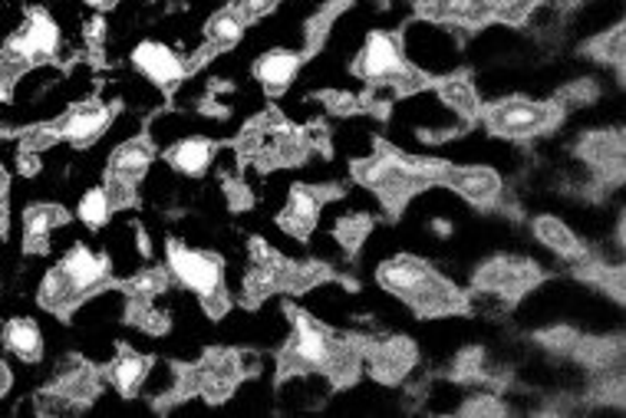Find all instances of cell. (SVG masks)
<instances>
[{
	"mask_svg": "<svg viewBox=\"0 0 626 418\" xmlns=\"http://www.w3.org/2000/svg\"><path fill=\"white\" fill-rule=\"evenodd\" d=\"M376 280L386 293L406 300L422 316H445V313L465 310V296L422 258H412V254L389 258L379 264Z\"/></svg>",
	"mask_w": 626,
	"mask_h": 418,
	"instance_id": "cell-1",
	"label": "cell"
},
{
	"mask_svg": "<svg viewBox=\"0 0 626 418\" xmlns=\"http://www.w3.org/2000/svg\"><path fill=\"white\" fill-rule=\"evenodd\" d=\"M439 161H415L399 151H379L370 161L357 165V178L373 188L386 208H402L412 195L435 185Z\"/></svg>",
	"mask_w": 626,
	"mask_h": 418,
	"instance_id": "cell-2",
	"label": "cell"
},
{
	"mask_svg": "<svg viewBox=\"0 0 626 418\" xmlns=\"http://www.w3.org/2000/svg\"><path fill=\"white\" fill-rule=\"evenodd\" d=\"M165 264H168V278H175L182 286H188L195 296H202V303L208 306L212 316H222L228 310V296H225V268L218 254L188 248L182 241H168L165 244Z\"/></svg>",
	"mask_w": 626,
	"mask_h": 418,
	"instance_id": "cell-3",
	"label": "cell"
},
{
	"mask_svg": "<svg viewBox=\"0 0 626 418\" xmlns=\"http://www.w3.org/2000/svg\"><path fill=\"white\" fill-rule=\"evenodd\" d=\"M357 76H363L373 86H399V90H415L422 86V76L409 66L402 43L386 33V30H373L357 56Z\"/></svg>",
	"mask_w": 626,
	"mask_h": 418,
	"instance_id": "cell-4",
	"label": "cell"
},
{
	"mask_svg": "<svg viewBox=\"0 0 626 418\" xmlns=\"http://www.w3.org/2000/svg\"><path fill=\"white\" fill-rule=\"evenodd\" d=\"M485 126L501 139H534L561 123L557 103H537V100H501L482 109Z\"/></svg>",
	"mask_w": 626,
	"mask_h": 418,
	"instance_id": "cell-5",
	"label": "cell"
},
{
	"mask_svg": "<svg viewBox=\"0 0 626 418\" xmlns=\"http://www.w3.org/2000/svg\"><path fill=\"white\" fill-rule=\"evenodd\" d=\"M337 339L330 330H324L317 320H310L307 313L294 310V333L280 353V373H327L330 359H333V349H337Z\"/></svg>",
	"mask_w": 626,
	"mask_h": 418,
	"instance_id": "cell-6",
	"label": "cell"
},
{
	"mask_svg": "<svg viewBox=\"0 0 626 418\" xmlns=\"http://www.w3.org/2000/svg\"><path fill=\"white\" fill-rule=\"evenodd\" d=\"M152 155L155 151L145 139H129L113 151L110 171H106V191H110L116 208H125L135 198V185L145 178V171L152 165Z\"/></svg>",
	"mask_w": 626,
	"mask_h": 418,
	"instance_id": "cell-7",
	"label": "cell"
},
{
	"mask_svg": "<svg viewBox=\"0 0 626 418\" xmlns=\"http://www.w3.org/2000/svg\"><path fill=\"white\" fill-rule=\"evenodd\" d=\"M541 280L537 264L524 261V258H492L475 271V286L482 293H492L501 300H517L521 293H527L534 283Z\"/></svg>",
	"mask_w": 626,
	"mask_h": 418,
	"instance_id": "cell-8",
	"label": "cell"
},
{
	"mask_svg": "<svg viewBox=\"0 0 626 418\" xmlns=\"http://www.w3.org/2000/svg\"><path fill=\"white\" fill-rule=\"evenodd\" d=\"M60 46V27L47 10H30L23 27L3 43V50H10L17 60H23L27 66L50 60Z\"/></svg>",
	"mask_w": 626,
	"mask_h": 418,
	"instance_id": "cell-9",
	"label": "cell"
},
{
	"mask_svg": "<svg viewBox=\"0 0 626 418\" xmlns=\"http://www.w3.org/2000/svg\"><path fill=\"white\" fill-rule=\"evenodd\" d=\"M435 185L452 188L455 195H462L472 205H495L501 198V178L499 171L485 168V165H442L439 161V175Z\"/></svg>",
	"mask_w": 626,
	"mask_h": 418,
	"instance_id": "cell-10",
	"label": "cell"
},
{
	"mask_svg": "<svg viewBox=\"0 0 626 418\" xmlns=\"http://www.w3.org/2000/svg\"><path fill=\"white\" fill-rule=\"evenodd\" d=\"M242 379V359L235 353H208L195 369H188L192 393H202L205 399H228Z\"/></svg>",
	"mask_w": 626,
	"mask_h": 418,
	"instance_id": "cell-11",
	"label": "cell"
},
{
	"mask_svg": "<svg viewBox=\"0 0 626 418\" xmlns=\"http://www.w3.org/2000/svg\"><path fill=\"white\" fill-rule=\"evenodd\" d=\"M132 66L148 80L155 83L158 90H175L182 80H185V63L178 60V53L158 40H142L135 50H132Z\"/></svg>",
	"mask_w": 626,
	"mask_h": 418,
	"instance_id": "cell-12",
	"label": "cell"
},
{
	"mask_svg": "<svg viewBox=\"0 0 626 418\" xmlns=\"http://www.w3.org/2000/svg\"><path fill=\"white\" fill-rule=\"evenodd\" d=\"M66 280L76 286V293L86 300L90 293H96V290H103L106 286V280H110V261L103 258V254H96L93 248H86V244H73L66 254H63V261L57 264Z\"/></svg>",
	"mask_w": 626,
	"mask_h": 418,
	"instance_id": "cell-13",
	"label": "cell"
},
{
	"mask_svg": "<svg viewBox=\"0 0 626 418\" xmlns=\"http://www.w3.org/2000/svg\"><path fill=\"white\" fill-rule=\"evenodd\" d=\"M110 123H113V109L106 103H80L57 123V136L73 145H93L110 129Z\"/></svg>",
	"mask_w": 626,
	"mask_h": 418,
	"instance_id": "cell-14",
	"label": "cell"
},
{
	"mask_svg": "<svg viewBox=\"0 0 626 418\" xmlns=\"http://www.w3.org/2000/svg\"><path fill=\"white\" fill-rule=\"evenodd\" d=\"M327 195L310 188V185H294L290 195H287V205L277 218V224L294 234V238H307L314 228H317V218H320V208H324Z\"/></svg>",
	"mask_w": 626,
	"mask_h": 418,
	"instance_id": "cell-15",
	"label": "cell"
},
{
	"mask_svg": "<svg viewBox=\"0 0 626 418\" xmlns=\"http://www.w3.org/2000/svg\"><path fill=\"white\" fill-rule=\"evenodd\" d=\"M363 359L370 363L376 379L396 383V379H402V376L412 369V363H415V346H412L409 339H402V336H392V339L373 343V346L363 353Z\"/></svg>",
	"mask_w": 626,
	"mask_h": 418,
	"instance_id": "cell-16",
	"label": "cell"
},
{
	"mask_svg": "<svg viewBox=\"0 0 626 418\" xmlns=\"http://www.w3.org/2000/svg\"><path fill=\"white\" fill-rule=\"evenodd\" d=\"M300 63H304L300 53L284 50V46H274V50H267V53H260V56L254 60V80H257L270 96H277V93H284V90L297 80Z\"/></svg>",
	"mask_w": 626,
	"mask_h": 418,
	"instance_id": "cell-17",
	"label": "cell"
},
{
	"mask_svg": "<svg viewBox=\"0 0 626 418\" xmlns=\"http://www.w3.org/2000/svg\"><path fill=\"white\" fill-rule=\"evenodd\" d=\"M419 13L432 23L452 27H485L492 23V0H425Z\"/></svg>",
	"mask_w": 626,
	"mask_h": 418,
	"instance_id": "cell-18",
	"label": "cell"
},
{
	"mask_svg": "<svg viewBox=\"0 0 626 418\" xmlns=\"http://www.w3.org/2000/svg\"><path fill=\"white\" fill-rule=\"evenodd\" d=\"M66 224V211L57 205H30L23 211V248L33 254H43L50 244V234Z\"/></svg>",
	"mask_w": 626,
	"mask_h": 418,
	"instance_id": "cell-19",
	"label": "cell"
},
{
	"mask_svg": "<svg viewBox=\"0 0 626 418\" xmlns=\"http://www.w3.org/2000/svg\"><path fill=\"white\" fill-rule=\"evenodd\" d=\"M534 238L547 248V251H554L557 258H564V261H587V248H584V241L561 221V218H551V215H544V218H537L534 221Z\"/></svg>",
	"mask_w": 626,
	"mask_h": 418,
	"instance_id": "cell-20",
	"label": "cell"
},
{
	"mask_svg": "<svg viewBox=\"0 0 626 418\" xmlns=\"http://www.w3.org/2000/svg\"><path fill=\"white\" fill-rule=\"evenodd\" d=\"M0 339L7 346V353L23 363H40V356H43V333H40L37 320H30V316L7 320L0 330Z\"/></svg>",
	"mask_w": 626,
	"mask_h": 418,
	"instance_id": "cell-21",
	"label": "cell"
},
{
	"mask_svg": "<svg viewBox=\"0 0 626 418\" xmlns=\"http://www.w3.org/2000/svg\"><path fill=\"white\" fill-rule=\"evenodd\" d=\"M148 373H152V363H148L142 353H135V349L123 346V349L116 353V359L110 363L106 379L113 383V389H116V393H123V396H135V393L145 386Z\"/></svg>",
	"mask_w": 626,
	"mask_h": 418,
	"instance_id": "cell-22",
	"label": "cell"
},
{
	"mask_svg": "<svg viewBox=\"0 0 626 418\" xmlns=\"http://www.w3.org/2000/svg\"><path fill=\"white\" fill-rule=\"evenodd\" d=\"M165 158H168V165H172L175 171H182V175H188V178H198V175L208 171V165H212V158H215V145L208 139H202V136L178 139L165 151Z\"/></svg>",
	"mask_w": 626,
	"mask_h": 418,
	"instance_id": "cell-23",
	"label": "cell"
},
{
	"mask_svg": "<svg viewBox=\"0 0 626 418\" xmlns=\"http://www.w3.org/2000/svg\"><path fill=\"white\" fill-rule=\"evenodd\" d=\"M245 27H248V20H245V13H242V7H238V3L222 7V10H218V13H212V20L205 23V40H208V50L215 53V50H228V46H235V43L245 36Z\"/></svg>",
	"mask_w": 626,
	"mask_h": 418,
	"instance_id": "cell-24",
	"label": "cell"
},
{
	"mask_svg": "<svg viewBox=\"0 0 626 418\" xmlns=\"http://www.w3.org/2000/svg\"><path fill=\"white\" fill-rule=\"evenodd\" d=\"M581 155L601 168V171H617L620 175V165H624V139L620 133H591L587 139L581 142Z\"/></svg>",
	"mask_w": 626,
	"mask_h": 418,
	"instance_id": "cell-25",
	"label": "cell"
},
{
	"mask_svg": "<svg viewBox=\"0 0 626 418\" xmlns=\"http://www.w3.org/2000/svg\"><path fill=\"white\" fill-rule=\"evenodd\" d=\"M439 100H442L452 113H459L462 119H479V116H482V100H479L475 86H472L465 76H445V80L439 83Z\"/></svg>",
	"mask_w": 626,
	"mask_h": 418,
	"instance_id": "cell-26",
	"label": "cell"
},
{
	"mask_svg": "<svg viewBox=\"0 0 626 418\" xmlns=\"http://www.w3.org/2000/svg\"><path fill=\"white\" fill-rule=\"evenodd\" d=\"M37 296H40V306H47V310H53V313H70L73 306L83 303V296L76 293V286L66 280V274H63L60 268H53V271L43 274Z\"/></svg>",
	"mask_w": 626,
	"mask_h": 418,
	"instance_id": "cell-27",
	"label": "cell"
},
{
	"mask_svg": "<svg viewBox=\"0 0 626 418\" xmlns=\"http://www.w3.org/2000/svg\"><path fill=\"white\" fill-rule=\"evenodd\" d=\"M63 406H80V403H86V399H93L96 396V376L86 369V366H73V369H66L60 379H57V386L50 389Z\"/></svg>",
	"mask_w": 626,
	"mask_h": 418,
	"instance_id": "cell-28",
	"label": "cell"
},
{
	"mask_svg": "<svg viewBox=\"0 0 626 418\" xmlns=\"http://www.w3.org/2000/svg\"><path fill=\"white\" fill-rule=\"evenodd\" d=\"M113 211H116V205H113V198H110L106 185H103V188H90V191L80 198V208H76L80 221H83L86 228H93V231L106 228V224H110V218H113Z\"/></svg>",
	"mask_w": 626,
	"mask_h": 418,
	"instance_id": "cell-29",
	"label": "cell"
},
{
	"mask_svg": "<svg viewBox=\"0 0 626 418\" xmlns=\"http://www.w3.org/2000/svg\"><path fill=\"white\" fill-rule=\"evenodd\" d=\"M168 286V271H142V274H135V278L129 280V293H132V300H155L162 290Z\"/></svg>",
	"mask_w": 626,
	"mask_h": 418,
	"instance_id": "cell-30",
	"label": "cell"
},
{
	"mask_svg": "<svg viewBox=\"0 0 626 418\" xmlns=\"http://www.w3.org/2000/svg\"><path fill=\"white\" fill-rule=\"evenodd\" d=\"M370 228H373L370 218H363V215H350V218H343V221L337 224V238H340V244H343L347 251H357V248L363 244V238L370 234Z\"/></svg>",
	"mask_w": 626,
	"mask_h": 418,
	"instance_id": "cell-31",
	"label": "cell"
},
{
	"mask_svg": "<svg viewBox=\"0 0 626 418\" xmlns=\"http://www.w3.org/2000/svg\"><path fill=\"white\" fill-rule=\"evenodd\" d=\"M541 0H492V20L501 23H524Z\"/></svg>",
	"mask_w": 626,
	"mask_h": 418,
	"instance_id": "cell-32",
	"label": "cell"
},
{
	"mask_svg": "<svg viewBox=\"0 0 626 418\" xmlns=\"http://www.w3.org/2000/svg\"><path fill=\"white\" fill-rule=\"evenodd\" d=\"M591 53L604 63H624V27H614L610 33H604L601 40L591 43Z\"/></svg>",
	"mask_w": 626,
	"mask_h": 418,
	"instance_id": "cell-33",
	"label": "cell"
},
{
	"mask_svg": "<svg viewBox=\"0 0 626 418\" xmlns=\"http://www.w3.org/2000/svg\"><path fill=\"white\" fill-rule=\"evenodd\" d=\"M238 7H242L245 20H248V23H254V20H260L264 13H270V10L277 7V0H242Z\"/></svg>",
	"mask_w": 626,
	"mask_h": 418,
	"instance_id": "cell-34",
	"label": "cell"
},
{
	"mask_svg": "<svg viewBox=\"0 0 626 418\" xmlns=\"http://www.w3.org/2000/svg\"><path fill=\"white\" fill-rule=\"evenodd\" d=\"M591 96H594L591 83H577V86H574V90H571V93H567L564 100H571V103H587Z\"/></svg>",
	"mask_w": 626,
	"mask_h": 418,
	"instance_id": "cell-35",
	"label": "cell"
},
{
	"mask_svg": "<svg viewBox=\"0 0 626 418\" xmlns=\"http://www.w3.org/2000/svg\"><path fill=\"white\" fill-rule=\"evenodd\" d=\"M10 386H13V373H10L7 359H0V399L10 393Z\"/></svg>",
	"mask_w": 626,
	"mask_h": 418,
	"instance_id": "cell-36",
	"label": "cell"
},
{
	"mask_svg": "<svg viewBox=\"0 0 626 418\" xmlns=\"http://www.w3.org/2000/svg\"><path fill=\"white\" fill-rule=\"evenodd\" d=\"M432 231H435L439 238H449V234H452V224L442 221V218H435V221H432Z\"/></svg>",
	"mask_w": 626,
	"mask_h": 418,
	"instance_id": "cell-37",
	"label": "cell"
},
{
	"mask_svg": "<svg viewBox=\"0 0 626 418\" xmlns=\"http://www.w3.org/2000/svg\"><path fill=\"white\" fill-rule=\"evenodd\" d=\"M277 3H280V0H277Z\"/></svg>",
	"mask_w": 626,
	"mask_h": 418,
	"instance_id": "cell-38",
	"label": "cell"
}]
</instances>
